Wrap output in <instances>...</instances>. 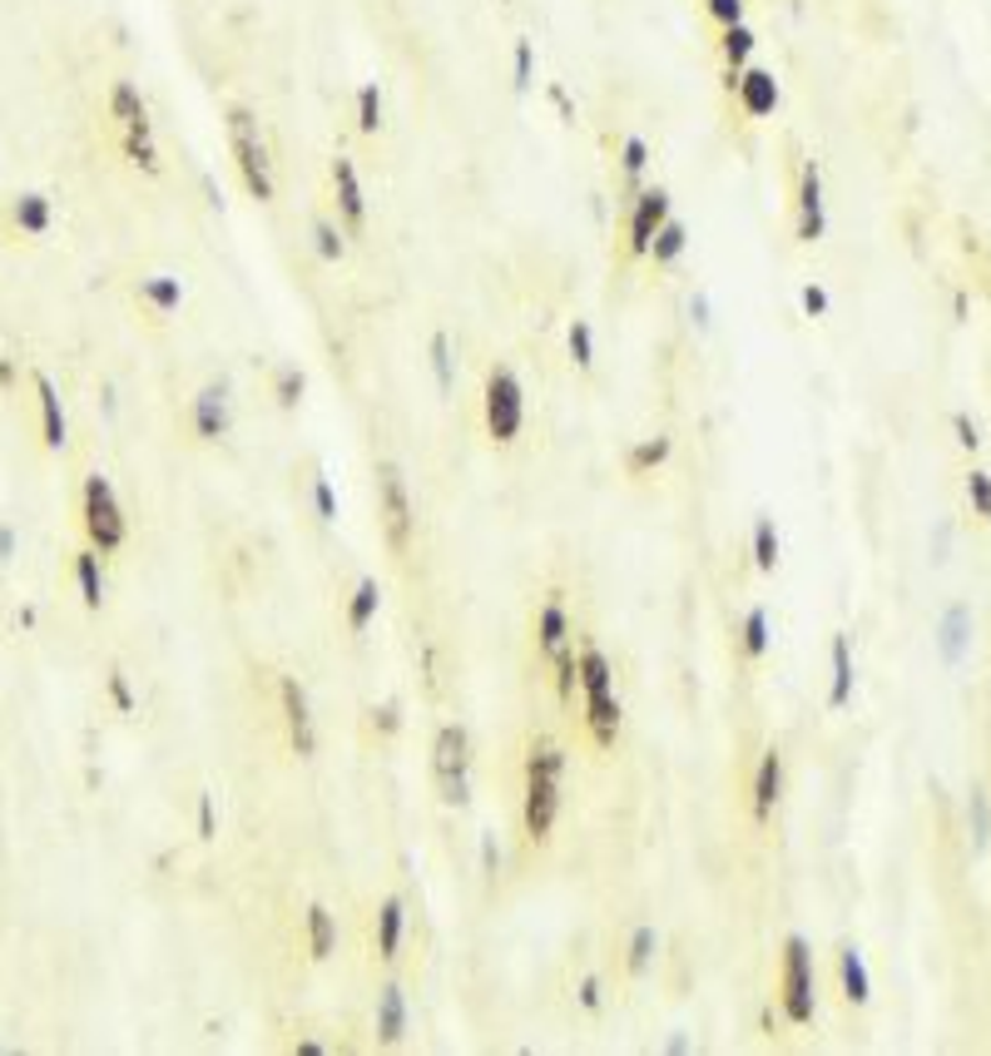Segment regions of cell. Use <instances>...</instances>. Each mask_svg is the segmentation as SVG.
<instances>
[{"label": "cell", "instance_id": "50", "mask_svg": "<svg viewBox=\"0 0 991 1056\" xmlns=\"http://www.w3.org/2000/svg\"><path fill=\"white\" fill-rule=\"evenodd\" d=\"M214 834H218V804H214V794H198V838L214 843Z\"/></svg>", "mask_w": 991, "mask_h": 1056}, {"label": "cell", "instance_id": "48", "mask_svg": "<svg viewBox=\"0 0 991 1056\" xmlns=\"http://www.w3.org/2000/svg\"><path fill=\"white\" fill-rule=\"evenodd\" d=\"M313 507H317V521H323V526L337 521V491H333L327 477H313Z\"/></svg>", "mask_w": 991, "mask_h": 1056}, {"label": "cell", "instance_id": "2", "mask_svg": "<svg viewBox=\"0 0 991 1056\" xmlns=\"http://www.w3.org/2000/svg\"><path fill=\"white\" fill-rule=\"evenodd\" d=\"M575 665H580L585 725H590L595 744H600V749H614L624 709H620V695H614V665H610V655H605L595 640H585V645L575 650Z\"/></svg>", "mask_w": 991, "mask_h": 1056}, {"label": "cell", "instance_id": "8", "mask_svg": "<svg viewBox=\"0 0 991 1056\" xmlns=\"http://www.w3.org/2000/svg\"><path fill=\"white\" fill-rule=\"evenodd\" d=\"M377 516H382L386 546L402 556L416 536V507H412V491H406V477L396 461H377Z\"/></svg>", "mask_w": 991, "mask_h": 1056}, {"label": "cell", "instance_id": "34", "mask_svg": "<svg viewBox=\"0 0 991 1056\" xmlns=\"http://www.w3.org/2000/svg\"><path fill=\"white\" fill-rule=\"evenodd\" d=\"M426 358H432L436 392H442V398H451V388H456V358H451V338H446L442 328H436L432 342H426Z\"/></svg>", "mask_w": 991, "mask_h": 1056}, {"label": "cell", "instance_id": "1", "mask_svg": "<svg viewBox=\"0 0 991 1056\" xmlns=\"http://www.w3.org/2000/svg\"><path fill=\"white\" fill-rule=\"evenodd\" d=\"M565 788V749L551 734H535L525 749V794H521V834L531 848H545L560 818Z\"/></svg>", "mask_w": 991, "mask_h": 1056}, {"label": "cell", "instance_id": "52", "mask_svg": "<svg viewBox=\"0 0 991 1056\" xmlns=\"http://www.w3.org/2000/svg\"><path fill=\"white\" fill-rule=\"evenodd\" d=\"M798 298H803V313H808V318H823V313H828V293H823L818 283H803Z\"/></svg>", "mask_w": 991, "mask_h": 1056}, {"label": "cell", "instance_id": "19", "mask_svg": "<svg viewBox=\"0 0 991 1056\" xmlns=\"http://www.w3.org/2000/svg\"><path fill=\"white\" fill-rule=\"evenodd\" d=\"M778 798H783V754H778V749H763L759 769H753V794H749L753 818L769 824L773 808H778Z\"/></svg>", "mask_w": 991, "mask_h": 1056}, {"label": "cell", "instance_id": "49", "mask_svg": "<svg viewBox=\"0 0 991 1056\" xmlns=\"http://www.w3.org/2000/svg\"><path fill=\"white\" fill-rule=\"evenodd\" d=\"M704 11H709V21L719 31H729V25L743 21V0H704Z\"/></svg>", "mask_w": 991, "mask_h": 1056}, {"label": "cell", "instance_id": "53", "mask_svg": "<svg viewBox=\"0 0 991 1056\" xmlns=\"http://www.w3.org/2000/svg\"><path fill=\"white\" fill-rule=\"evenodd\" d=\"M951 427H957V442H961V447H967V451H977V447H981V437H977V422H971L967 412H951Z\"/></svg>", "mask_w": 991, "mask_h": 1056}, {"label": "cell", "instance_id": "15", "mask_svg": "<svg viewBox=\"0 0 991 1056\" xmlns=\"http://www.w3.org/2000/svg\"><path fill=\"white\" fill-rule=\"evenodd\" d=\"M30 388H35L40 442H45V451H59L69 442V417H65V402H59V388L45 378V372H30Z\"/></svg>", "mask_w": 991, "mask_h": 1056}, {"label": "cell", "instance_id": "54", "mask_svg": "<svg viewBox=\"0 0 991 1056\" xmlns=\"http://www.w3.org/2000/svg\"><path fill=\"white\" fill-rule=\"evenodd\" d=\"M481 873L491 878V883H496V873H501V848H496V838H491V834L481 838Z\"/></svg>", "mask_w": 991, "mask_h": 1056}, {"label": "cell", "instance_id": "16", "mask_svg": "<svg viewBox=\"0 0 991 1056\" xmlns=\"http://www.w3.org/2000/svg\"><path fill=\"white\" fill-rule=\"evenodd\" d=\"M10 229L20 233V239H45L50 229H55V204H50V194L40 189H20L10 194Z\"/></svg>", "mask_w": 991, "mask_h": 1056}, {"label": "cell", "instance_id": "9", "mask_svg": "<svg viewBox=\"0 0 991 1056\" xmlns=\"http://www.w3.org/2000/svg\"><path fill=\"white\" fill-rule=\"evenodd\" d=\"M664 219H669V189L650 184V189L634 194L630 219H624V253L630 259H650V243L664 229Z\"/></svg>", "mask_w": 991, "mask_h": 1056}, {"label": "cell", "instance_id": "20", "mask_svg": "<svg viewBox=\"0 0 991 1056\" xmlns=\"http://www.w3.org/2000/svg\"><path fill=\"white\" fill-rule=\"evenodd\" d=\"M733 100H739L743 115L763 120V115H773V105H778V80H773L769 70H753V65H743V70H739V85H733Z\"/></svg>", "mask_w": 991, "mask_h": 1056}, {"label": "cell", "instance_id": "25", "mask_svg": "<svg viewBox=\"0 0 991 1056\" xmlns=\"http://www.w3.org/2000/svg\"><path fill=\"white\" fill-rule=\"evenodd\" d=\"M937 645H941V660H947V665H961V655H967V645H971V610L967 606H951L947 616H941Z\"/></svg>", "mask_w": 991, "mask_h": 1056}, {"label": "cell", "instance_id": "47", "mask_svg": "<svg viewBox=\"0 0 991 1056\" xmlns=\"http://www.w3.org/2000/svg\"><path fill=\"white\" fill-rule=\"evenodd\" d=\"M396 729H402V705H396V699H382V705H372V734H377V739H392Z\"/></svg>", "mask_w": 991, "mask_h": 1056}, {"label": "cell", "instance_id": "18", "mask_svg": "<svg viewBox=\"0 0 991 1056\" xmlns=\"http://www.w3.org/2000/svg\"><path fill=\"white\" fill-rule=\"evenodd\" d=\"M69 576H75V590H79V606L85 610H99L109 596V580H105V556H99L95 546H79L75 556H69Z\"/></svg>", "mask_w": 991, "mask_h": 1056}, {"label": "cell", "instance_id": "4", "mask_svg": "<svg viewBox=\"0 0 991 1056\" xmlns=\"http://www.w3.org/2000/svg\"><path fill=\"white\" fill-rule=\"evenodd\" d=\"M79 526H85V541L99 551V556H115L124 551L129 541V516H124V501H119L115 481L89 471L85 487H79Z\"/></svg>", "mask_w": 991, "mask_h": 1056}, {"label": "cell", "instance_id": "37", "mask_svg": "<svg viewBox=\"0 0 991 1056\" xmlns=\"http://www.w3.org/2000/svg\"><path fill=\"white\" fill-rule=\"evenodd\" d=\"M644 170H650V144H644L640 134H624V144H620V179H624V189L640 194Z\"/></svg>", "mask_w": 991, "mask_h": 1056}, {"label": "cell", "instance_id": "32", "mask_svg": "<svg viewBox=\"0 0 991 1056\" xmlns=\"http://www.w3.org/2000/svg\"><path fill=\"white\" fill-rule=\"evenodd\" d=\"M769 645H773V635H769V610L753 606L749 616H743V625H739V650H743V660H749V665H759V660L769 655Z\"/></svg>", "mask_w": 991, "mask_h": 1056}, {"label": "cell", "instance_id": "13", "mask_svg": "<svg viewBox=\"0 0 991 1056\" xmlns=\"http://www.w3.org/2000/svg\"><path fill=\"white\" fill-rule=\"evenodd\" d=\"M333 199H337V219H342L347 233H362L367 229V194L362 179H357V164L347 154L333 160Z\"/></svg>", "mask_w": 991, "mask_h": 1056}, {"label": "cell", "instance_id": "11", "mask_svg": "<svg viewBox=\"0 0 991 1056\" xmlns=\"http://www.w3.org/2000/svg\"><path fill=\"white\" fill-rule=\"evenodd\" d=\"M188 427H194V442H208V447L233 432V398H228V382H208V388L194 392Z\"/></svg>", "mask_w": 991, "mask_h": 1056}, {"label": "cell", "instance_id": "7", "mask_svg": "<svg viewBox=\"0 0 991 1056\" xmlns=\"http://www.w3.org/2000/svg\"><path fill=\"white\" fill-rule=\"evenodd\" d=\"M481 407H486V437H491L496 447H511L525 427V388H521V378H515V368H505V362L491 368Z\"/></svg>", "mask_w": 991, "mask_h": 1056}, {"label": "cell", "instance_id": "24", "mask_svg": "<svg viewBox=\"0 0 991 1056\" xmlns=\"http://www.w3.org/2000/svg\"><path fill=\"white\" fill-rule=\"evenodd\" d=\"M828 660H832V685H828V709H848V699H852V640L842 635H832V645H828Z\"/></svg>", "mask_w": 991, "mask_h": 1056}, {"label": "cell", "instance_id": "5", "mask_svg": "<svg viewBox=\"0 0 991 1056\" xmlns=\"http://www.w3.org/2000/svg\"><path fill=\"white\" fill-rule=\"evenodd\" d=\"M778 1006L788 1026H808L818 1012V977H813V952L798 933L783 937V957H778Z\"/></svg>", "mask_w": 991, "mask_h": 1056}, {"label": "cell", "instance_id": "6", "mask_svg": "<svg viewBox=\"0 0 991 1056\" xmlns=\"http://www.w3.org/2000/svg\"><path fill=\"white\" fill-rule=\"evenodd\" d=\"M432 779L436 798L451 808H461L471 798V734L466 725H442L432 739Z\"/></svg>", "mask_w": 991, "mask_h": 1056}, {"label": "cell", "instance_id": "10", "mask_svg": "<svg viewBox=\"0 0 991 1056\" xmlns=\"http://www.w3.org/2000/svg\"><path fill=\"white\" fill-rule=\"evenodd\" d=\"M277 699H283V725H287V744H293L297 759L317 754V719L313 705H307V689L297 675H277Z\"/></svg>", "mask_w": 991, "mask_h": 1056}, {"label": "cell", "instance_id": "23", "mask_svg": "<svg viewBox=\"0 0 991 1056\" xmlns=\"http://www.w3.org/2000/svg\"><path fill=\"white\" fill-rule=\"evenodd\" d=\"M402 933H406V907H402V897H386V903L377 907V957H382V962L402 957Z\"/></svg>", "mask_w": 991, "mask_h": 1056}, {"label": "cell", "instance_id": "30", "mask_svg": "<svg viewBox=\"0 0 991 1056\" xmlns=\"http://www.w3.org/2000/svg\"><path fill=\"white\" fill-rule=\"evenodd\" d=\"M377 610H382V586H377L372 576H362V580H357V590L347 596V630L362 635V630L377 620Z\"/></svg>", "mask_w": 991, "mask_h": 1056}, {"label": "cell", "instance_id": "40", "mask_svg": "<svg viewBox=\"0 0 991 1056\" xmlns=\"http://www.w3.org/2000/svg\"><path fill=\"white\" fill-rule=\"evenodd\" d=\"M551 669H555V695H560V705H570L575 689H580V665H575V645H565L560 655L551 660Z\"/></svg>", "mask_w": 991, "mask_h": 1056}, {"label": "cell", "instance_id": "42", "mask_svg": "<svg viewBox=\"0 0 991 1056\" xmlns=\"http://www.w3.org/2000/svg\"><path fill=\"white\" fill-rule=\"evenodd\" d=\"M313 249L323 263H342L347 243H342V229H337L333 219H313Z\"/></svg>", "mask_w": 991, "mask_h": 1056}, {"label": "cell", "instance_id": "29", "mask_svg": "<svg viewBox=\"0 0 991 1056\" xmlns=\"http://www.w3.org/2000/svg\"><path fill=\"white\" fill-rule=\"evenodd\" d=\"M669 451H674V442L664 437V432H654V437L634 442V447L624 451V471H630V477H650V471H660L664 461H669Z\"/></svg>", "mask_w": 991, "mask_h": 1056}, {"label": "cell", "instance_id": "22", "mask_svg": "<svg viewBox=\"0 0 991 1056\" xmlns=\"http://www.w3.org/2000/svg\"><path fill=\"white\" fill-rule=\"evenodd\" d=\"M402 1036H406V992L396 982H386L382 992H377V1042L396 1046Z\"/></svg>", "mask_w": 991, "mask_h": 1056}, {"label": "cell", "instance_id": "31", "mask_svg": "<svg viewBox=\"0 0 991 1056\" xmlns=\"http://www.w3.org/2000/svg\"><path fill=\"white\" fill-rule=\"evenodd\" d=\"M684 249H689V229H684V224L669 214L664 229L654 233V243H650V263H654V269H669V263L684 259Z\"/></svg>", "mask_w": 991, "mask_h": 1056}, {"label": "cell", "instance_id": "38", "mask_svg": "<svg viewBox=\"0 0 991 1056\" xmlns=\"http://www.w3.org/2000/svg\"><path fill=\"white\" fill-rule=\"evenodd\" d=\"M753 45H759V41H753V31H749L743 21H739V25H729V31L719 35V55H723V65H729V75H739L743 65H749Z\"/></svg>", "mask_w": 991, "mask_h": 1056}, {"label": "cell", "instance_id": "57", "mask_svg": "<svg viewBox=\"0 0 991 1056\" xmlns=\"http://www.w3.org/2000/svg\"><path fill=\"white\" fill-rule=\"evenodd\" d=\"M689 308H694V323H699V328H709V298H704V293H694Z\"/></svg>", "mask_w": 991, "mask_h": 1056}, {"label": "cell", "instance_id": "14", "mask_svg": "<svg viewBox=\"0 0 991 1056\" xmlns=\"http://www.w3.org/2000/svg\"><path fill=\"white\" fill-rule=\"evenodd\" d=\"M570 645V610H565V590H545L541 610H535V650L551 665L560 650Z\"/></svg>", "mask_w": 991, "mask_h": 1056}, {"label": "cell", "instance_id": "45", "mask_svg": "<svg viewBox=\"0 0 991 1056\" xmlns=\"http://www.w3.org/2000/svg\"><path fill=\"white\" fill-rule=\"evenodd\" d=\"M967 501H971V511L991 526V471H981V467L967 471Z\"/></svg>", "mask_w": 991, "mask_h": 1056}, {"label": "cell", "instance_id": "28", "mask_svg": "<svg viewBox=\"0 0 991 1056\" xmlns=\"http://www.w3.org/2000/svg\"><path fill=\"white\" fill-rule=\"evenodd\" d=\"M838 982H842V997H848L852 1006H868L872 982H868V962H862L858 947H842L838 952Z\"/></svg>", "mask_w": 991, "mask_h": 1056}, {"label": "cell", "instance_id": "17", "mask_svg": "<svg viewBox=\"0 0 991 1056\" xmlns=\"http://www.w3.org/2000/svg\"><path fill=\"white\" fill-rule=\"evenodd\" d=\"M119 154H124L129 170L149 174L154 179L159 170H164V160H159V144H154V120H134V124H119Z\"/></svg>", "mask_w": 991, "mask_h": 1056}, {"label": "cell", "instance_id": "43", "mask_svg": "<svg viewBox=\"0 0 991 1056\" xmlns=\"http://www.w3.org/2000/svg\"><path fill=\"white\" fill-rule=\"evenodd\" d=\"M511 85H515V95H525L535 85V45L525 41V35L511 45Z\"/></svg>", "mask_w": 991, "mask_h": 1056}, {"label": "cell", "instance_id": "33", "mask_svg": "<svg viewBox=\"0 0 991 1056\" xmlns=\"http://www.w3.org/2000/svg\"><path fill=\"white\" fill-rule=\"evenodd\" d=\"M654 952H660V933H654L650 923H640L630 933V943H624V972L630 977H644L654 967Z\"/></svg>", "mask_w": 991, "mask_h": 1056}, {"label": "cell", "instance_id": "51", "mask_svg": "<svg viewBox=\"0 0 991 1056\" xmlns=\"http://www.w3.org/2000/svg\"><path fill=\"white\" fill-rule=\"evenodd\" d=\"M575 1002H580V1012H600V1006H605V987H600V977H585L580 992H575Z\"/></svg>", "mask_w": 991, "mask_h": 1056}, {"label": "cell", "instance_id": "21", "mask_svg": "<svg viewBox=\"0 0 991 1056\" xmlns=\"http://www.w3.org/2000/svg\"><path fill=\"white\" fill-rule=\"evenodd\" d=\"M134 298L144 303L154 318H174V313L184 308V283H178L174 273H144V279L134 283Z\"/></svg>", "mask_w": 991, "mask_h": 1056}, {"label": "cell", "instance_id": "36", "mask_svg": "<svg viewBox=\"0 0 991 1056\" xmlns=\"http://www.w3.org/2000/svg\"><path fill=\"white\" fill-rule=\"evenodd\" d=\"M303 392H307V372L297 368V362H277V368H273V398H277V407L293 412L297 402H303Z\"/></svg>", "mask_w": 991, "mask_h": 1056}, {"label": "cell", "instance_id": "35", "mask_svg": "<svg viewBox=\"0 0 991 1056\" xmlns=\"http://www.w3.org/2000/svg\"><path fill=\"white\" fill-rule=\"evenodd\" d=\"M778 526H773V516H759L753 521V570H763V576H773L778 570Z\"/></svg>", "mask_w": 991, "mask_h": 1056}, {"label": "cell", "instance_id": "26", "mask_svg": "<svg viewBox=\"0 0 991 1056\" xmlns=\"http://www.w3.org/2000/svg\"><path fill=\"white\" fill-rule=\"evenodd\" d=\"M303 933H307V957H313V962H327L333 947H337V917L327 913L323 903H313L303 913Z\"/></svg>", "mask_w": 991, "mask_h": 1056}, {"label": "cell", "instance_id": "46", "mask_svg": "<svg viewBox=\"0 0 991 1056\" xmlns=\"http://www.w3.org/2000/svg\"><path fill=\"white\" fill-rule=\"evenodd\" d=\"M105 689H109V705H115L119 715H134V705H139V699H134V689H129V675H124V669H119V665L105 675Z\"/></svg>", "mask_w": 991, "mask_h": 1056}, {"label": "cell", "instance_id": "56", "mask_svg": "<svg viewBox=\"0 0 991 1056\" xmlns=\"http://www.w3.org/2000/svg\"><path fill=\"white\" fill-rule=\"evenodd\" d=\"M947 546H951V526H947V521H941V526H937V546H932V556H937V560H947Z\"/></svg>", "mask_w": 991, "mask_h": 1056}, {"label": "cell", "instance_id": "3", "mask_svg": "<svg viewBox=\"0 0 991 1056\" xmlns=\"http://www.w3.org/2000/svg\"><path fill=\"white\" fill-rule=\"evenodd\" d=\"M224 124H228V150H233L243 189L253 194L258 204H273L277 179H273V160H268V140H263V130H258V115L248 110V105H228Z\"/></svg>", "mask_w": 991, "mask_h": 1056}, {"label": "cell", "instance_id": "55", "mask_svg": "<svg viewBox=\"0 0 991 1056\" xmlns=\"http://www.w3.org/2000/svg\"><path fill=\"white\" fill-rule=\"evenodd\" d=\"M15 378H20V362L15 358H0V388H15Z\"/></svg>", "mask_w": 991, "mask_h": 1056}, {"label": "cell", "instance_id": "41", "mask_svg": "<svg viewBox=\"0 0 991 1056\" xmlns=\"http://www.w3.org/2000/svg\"><path fill=\"white\" fill-rule=\"evenodd\" d=\"M967 824H971V843L987 848V843H991V798H987V788H971V798H967Z\"/></svg>", "mask_w": 991, "mask_h": 1056}, {"label": "cell", "instance_id": "27", "mask_svg": "<svg viewBox=\"0 0 991 1056\" xmlns=\"http://www.w3.org/2000/svg\"><path fill=\"white\" fill-rule=\"evenodd\" d=\"M105 115L115 124H134V120H144L149 115V105H144V95H139V85L134 80H109V95H105Z\"/></svg>", "mask_w": 991, "mask_h": 1056}, {"label": "cell", "instance_id": "12", "mask_svg": "<svg viewBox=\"0 0 991 1056\" xmlns=\"http://www.w3.org/2000/svg\"><path fill=\"white\" fill-rule=\"evenodd\" d=\"M828 233V204H823V170L818 160L803 164L798 174V243H818Z\"/></svg>", "mask_w": 991, "mask_h": 1056}, {"label": "cell", "instance_id": "39", "mask_svg": "<svg viewBox=\"0 0 991 1056\" xmlns=\"http://www.w3.org/2000/svg\"><path fill=\"white\" fill-rule=\"evenodd\" d=\"M357 130H362V134L382 130V85H377V80L357 85Z\"/></svg>", "mask_w": 991, "mask_h": 1056}, {"label": "cell", "instance_id": "44", "mask_svg": "<svg viewBox=\"0 0 991 1056\" xmlns=\"http://www.w3.org/2000/svg\"><path fill=\"white\" fill-rule=\"evenodd\" d=\"M570 362L580 372H590L595 368V328L585 318H575L570 323Z\"/></svg>", "mask_w": 991, "mask_h": 1056}]
</instances>
